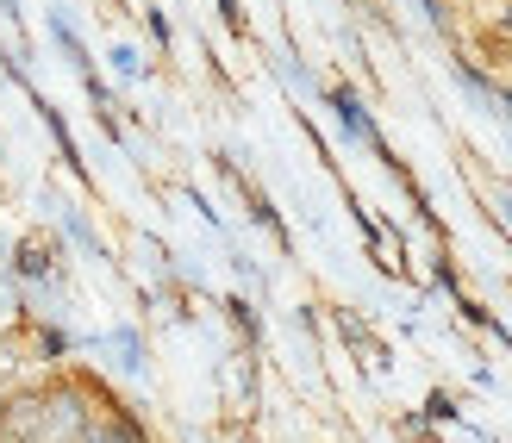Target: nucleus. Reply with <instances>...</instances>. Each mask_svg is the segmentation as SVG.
<instances>
[{
  "label": "nucleus",
  "instance_id": "obj_1",
  "mask_svg": "<svg viewBox=\"0 0 512 443\" xmlns=\"http://www.w3.org/2000/svg\"><path fill=\"white\" fill-rule=\"evenodd\" d=\"M88 419L94 412L82 387H44V443H82Z\"/></svg>",
  "mask_w": 512,
  "mask_h": 443
},
{
  "label": "nucleus",
  "instance_id": "obj_2",
  "mask_svg": "<svg viewBox=\"0 0 512 443\" xmlns=\"http://www.w3.org/2000/svg\"><path fill=\"white\" fill-rule=\"evenodd\" d=\"M82 443H144V437H138V425L125 419V412H94Z\"/></svg>",
  "mask_w": 512,
  "mask_h": 443
},
{
  "label": "nucleus",
  "instance_id": "obj_3",
  "mask_svg": "<svg viewBox=\"0 0 512 443\" xmlns=\"http://www.w3.org/2000/svg\"><path fill=\"white\" fill-rule=\"evenodd\" d=\"M19 275H50V250L44 244H19Z\"/></svg>",
  "mask_w": 512,
  "mask_h": 443
},
{
  "label": "nucleus",
  "instance_id": "obj_4",
  "mask_svg": "<svg viewBox=\"0 0 512 443\" xmlns=\"http://www.w3.org/2000/svg\"><path fill=\"white\" fill-rule=\"evenodd\" d=\"M500 38H512V0H506V13H500Z\"/></svg>",
  "mask_w": 512,
  "mask_h": 443
}]
</instances>
